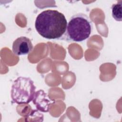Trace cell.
<instances>
[{"mask_svg": "<svg viewBox=\"0 0 122 122\" xmlns=\"http://www.w3.org/2000/svg\"><path fill=\"white\" fill-rule=\"evenodd\" d=\"M67 21L65 15L57 10H47L37 16L35 27L42 37L50 40H64Z\"/></svg>", "mask_w": 122, "mask_h": 122, "instance_id": "1", "label": "cell"}, {"mask_svg": "<svg viewBox=\"0 0 122 122\" xmlns=\"http://www.w3.org/2000/svg\"><path fill=\"white\" fill-rule=\"evenodd\" d=\"M93 24L90 18L82 13L72 15L67 23L64 40L74 42L83 41L90 36Z\"/></svg>", "mask_w": 122, "mask_h": 122, "instance_id": "2", "label": "cell"}, {"mask_svg": "<svg viewBox=\"0 0 122 122\" xmlns=\"http://www.w3.org/2000/svg\"><path fill=\"white\" fill-rule=\"evenodd\" d=\"M36 86L30 78L19 77L13 82L10 92L12 101L18 104H28L32 101Z\"/></svg>", "mask_w": 122, "mask_h": 122, "instance_id": "3", "label": "cell"}, {"mask_svg": "<svg viewBox=\"0 0 122 122\" xmlns=\"http://www.w3.org/2000/svg\"><path fill=\"white\" fill-rule=\"evenodd\" d=\"M33 48L31 41L29 38L21 36L13 41L12 50L15 55L21 56L28 54L32 51Z\"/></svg>", "mask_w": 122, "mask_h": 122, "instance_id": "4", "label": "cell"}, {"mask_svg": "<svg viewBox=\"0 0 122 122\" xmlns=\"http://www.w3.org/2000/svg\"><path fill=\"white\" fill-rule=\"evenodd\" d=\"M32 102L38 110L47 112L49 111L50 105L54 101L49 97L43 90H40L35 92Z\"/></svg>", "mask_w": 122, "mask_h": 122, "instance_id": "5", "label": "cell"}, {"mask_svg": "<svg viewBox=\"0 0 122 122\" xmlns=\"http://www.w3.org/2000/svg\"><path fill=\"white\" fill-rule=\"evenodd\" d=\"M111 9L113 19L116 21H121L122 20V0H119L117 3L113 4Z\"/></svg>", "mask_w": 122, "mask_h": 122, "instance_id": "6", "label": "cell"}]
</instances>
